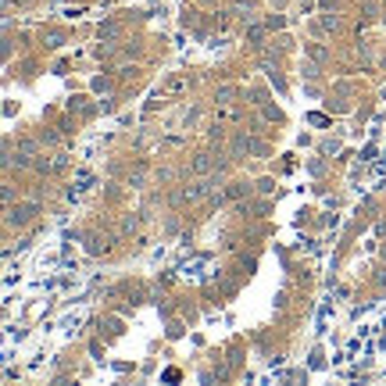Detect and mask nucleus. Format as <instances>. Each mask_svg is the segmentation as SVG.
Instances as JSON below:
<instances>
[{"mask_svg":"<svg viewBox=\"0 0 386 386\" xmlns=\"http://www.w3.org/2000/svg\"><path fill=\"white\" fill-rule=\"evenodd\" d=\"M208 189H211V182H201V186H193V189H186V193H182V201H201V197H204V193H208Z\"/></svg>","mask_w":386,"mask_h":386,"instance_id":"f257e3e1","label":"nucleus"}]
</instances>
